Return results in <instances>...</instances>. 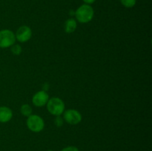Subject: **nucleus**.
<instances>
[{"mask_svg": "<svg viewBox=\"0 0 152 151\" xmlns=\"http://www.w3.org/2000/svg\"><path fill=\"white\" fill-rule=\"evenodd\" d=\"M48 111L51 115L58 116L61 115L65 111V105L63 101L58 97H52L49 99L47 103Z\"/></svg>", "mask_w": 152, "mask_h": 151, "instance_id": "obj_2", "label": "nucleus"}, {"mask_svg": "<svg viewBox=\"0 0 152 151\" xmlns=\"http://www.w3.org/2000/svg\"><path fill=\"white\" fill-rule=\"evenodd\" d=\"M11 52L13 55L15 56H19L22 53V48L19 44H14L13 46H11Z\"/></svg>", "mask_w": 152, "mask_h": 151, "instance_id": "obj_12", "label": "nucleus"}, {"mask_svg": "<svg viewBox=\"0 0 152 151\" xmlns=\"http://www.w3.org/2000/svg\"><path fill=\"white\" fill-rule=\"evenodd\" d=\"M54 124L56 127H60L63 125V118L60 116V115H58V116H56L54 119Z\"/></svg>", "mask_w": 152, "mask_h": 151, "instance_id": "obj_13", "label": "nucleus"}, {"mask_svg": "<svg viewBox=\"0 0 152 151\" xmlns=\"http://www.w3.org/2000/svg\"><path fill=\"white\" fill-rule=\"evenodd\" d=\"M77 28V20H75L73 18L67 19L66 22H65V25H64V30H65V33H72L76 30Z\"/></svg>", "mask_w": 152, "mask_h": 151, "instance_id": "obj_9", "label": "nucleus"}, {"mask_svg": "<svg viewBox=\"0 0 152 151\" xmlns=\"http://www.w3.org/2000/svg\"><path fill=\"white\" fill-rule=\"evenodd\" d=\"M63 118L67 123L71 125H77L81 122L83 117L81 113L75 109H69L64 111Z\"/></svg>", "mask_w": 152, "mask_h": 151, "instance_id": "obj_5", "label": "nucleus"}, {"mask_svg": "<svg viewBox=\"0 0 152 151\" xmlns=\"http://www.w3.org/2000/svg\"><path fill=\"white\" fill-rule=\"evenodd\" d=\"M13 118V111L6 106L0 107V123H7Z\"/></svg>", "mask_w": 152, "mask_h": 151, "instance_id": "obj_8", "label": "nucleus"}, {"mask_svg": "<svg viewBox=\"0 0 152 151\" xmlns=\"http://www.w3.org/2000/svg\"><path fill=\"white\" fill-rule=\"evenodd\" d=\"M49 95L45 90H39L33 96L32 102L34 105L38 107H42L47 105L49 100Z\"/></svg>", "mask_w": 152, "mask_h": 151, "instance_id": "obj_7", "label": "nucleus"}, {"mask_svg": "<svg viewBox=\"0 0 152 151\" xmlns=\"http://www.w3.org/2000/svg\"><path fill=\"white\" fill-rule=\"evenodd\" d=\"M121 4L127 8H132L134 7L137 3V0H120Z\"/></svg>", "mask_w": 152, "mask_h": 151, "instance_id": "obj_11", "label": "nucleus"}, {"mask_svg": "<svg viewBox=\"0 0 152 151\" xmlns=\"http://www.w3.org/2000/svg\"><path fill=\"white\" fill-rule=\"evenodd\" d=\"M48 151H53V150H48Z\"/></svg>", "mask_w": 152, "mask_h": 151, "instance_id": "obj_16", "label": "nucleus"}, {"mask_svg": "<svg viewBox=\"0 0 152 151\" xmlns=\"http://www.w3.org/2000/svg\"><path fill=\"white\" fill-rule=\"evenodd\" d=\"M16 42L15 33L8 29L0 30V48H8Z\"/></svg>", "mask_w": 152, "mask_h": 151, "instance_id": "obj_4", "label": "nucleus"}, {"mask_svg": "<svg viewBox=\"0 0 152 151\" xmlns=\"http://www.w3.org/2000/svg\"><path fill=\"white\" fill-rule=\"evenodd\" d=\"M74 15L77 20L80 23H88L93 19L94 16V10L91 5L84 4L77 9Z\"/></svg>", "mask_w": 152, "mask_h": 151, "instance_id": "obj_1", "label": "nucleus"}, {"mask_svg": "<svg viewBox=\"0 0 152 151\" xmlns=\"http://www.w3.org/2000/svg\"><path fill=\"white\" fill-rule=\"evenodd\" d=\"M83 1H84L85 4H89V5H90V4H93V3H94L95 1H96V0H83Z\"/></svg>", "mask_w": 152, "mask_h": 151, "instance_id": "obj_15", "label": "nucleus"}, {"mask_svg": "<svg viewBox=\"0 0 152 151\" xmlns=\"http://www.w3.org/2000/svg\"><path fill=\"white\" fill-rule=\"evenodd\" d=\"M61 151H79V150L78 148L74 146H69L67 147H65Z\"/></svg>", "mask_w": 152, "mask_h": 151, "instance_id": "obj_14", "label": "nucleus"}, {"mask_svg": "<svg viewBox=\"0 0 152 151\" xmlns=\"http://www.w3.org/2000/svg\"><path fill=\"white\" fill-rule=\"evenodd\" d=\"M32 107H31V105H29L28 104H24L23 105H22L20 108V112L24 116L28 117L29 115H31L32 114Z\"/></svg>", "mask_w": 152, "mask_h": 151, "instance_id": "obj_10", "label": "nucleus"}, {"mask_svg": "<svg viewBox=\"0 0 152 151\" xmlns=\"http://www.w3.org/2000/svg\"><path fill=\"white\" fill-rule=\"evenodd\" d=\"M28 128L34 133H39L45 127V121L41 116L36 114H31L26 121Z\"/></svg>", "mask_w": 152, "mask_h": 151, "instance_id": "obj_3", "label": "nucleus"}, {"mask_svg": "<svg viewBox=\"0 0 152 151\" xmlns=\"http://www.w3.org/2000/svg\"><path fill=\"white\" fill-rule=\"evenodd\" d=\"M15 36H16V39L19 42H27L31 39V36H32V30L30 27L22 25L18 28L16 34H15Z\"/></svg>", "mask_w": 152, "mask_h": 151, "instance_id": "obj_6", "label": "nucleus"}]
</instances>
